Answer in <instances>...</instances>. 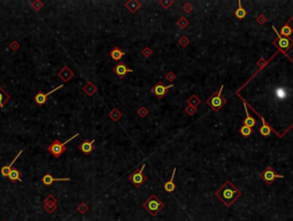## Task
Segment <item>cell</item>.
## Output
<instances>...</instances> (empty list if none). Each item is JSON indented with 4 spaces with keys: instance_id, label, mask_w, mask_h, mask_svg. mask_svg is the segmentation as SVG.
Segmentation results:
<instances>
[{
    "instance_id": "cell-26",
    "label": "cell",
    "mask_w": 293,
    "mask_h": 221,
    "mask_svg": "<svg viewBox=\"0 0 293 221\" xmlns=\"http://www.w3.org/2000/svg\"><path fill=\"white\" fill-rule=\"evenodd\" d=\"M108 116H109L110 120H113L114 122H117L122 118V112H121L120 110H117V108H113V110L109 112Z\"/></svg>"
},
{
    "instance_id": "cell-6",
    "label": "cell",
    "mask_w": 293,
    "mask_h": 221,
    "mask_svg": "<svg viewBox=\"0 0 293 221\" xmlns=\"http://www.w3.org/2000/svg\"><path fill=\"white\" fill-rule=\"evenodd\" d=\"M145 166H146V165L143 164V165H141V167L139 168V169L134 171L132 174L129 175V181H130L132 184H134V186L137 187V188H139L141 184H144L145 182H146V180H147V177H146V176L144 175Z\"/></svg>"
},
{
    "instance_id": "cell-30",
    "label": "cell",
    "mask_w": 293,
    "mask_h": 221,
    "mask_svg": "<svg viewBox=\"0 0 293 221\" xmlns=\"http://www.w3.org/2000/svg\"><path fill=\"white\" fill-rule=\"evenodd\" d=\"M159 5L161 6V7L164 8V9H168L170 6H173L174 5V0H160Z\"/></svg>"
},
{
    "instance_id": "cell-24",
    "label": "cell",
    "mask_w": 293,
    "mask_h": 221,
    "mask_svg": "<svg viewBox=\"0 0 293 221\" xmlns=\"http://www.w3.org/2000/svg\"><path fill=\"white\" fill-rule=\"evenodd\" d=\"M277 53H278V52H276V53L274 54V55H271V58H270L269 60H263V59H260V60L258 61V64H258V66H259V69H258V70H256V71H255V74H254V75H253V77H254L255 75H258L259 73H260V71H261L262 69H263V68H265V66H267V64H268L269 62H270V61H271V59H272V58H274V57H275V55H276V54H277ZM253 77H252V79H253ZM252 79H251V80H252ZM251 80H250V81H251ZM250 81H248V82H250Z\"/></svg>"
},
{
    "instance_id": "cell-16",
    "label": "cell",
    "mask_w": 293,
    "mask_h": 221,
    "mask_svg": "<svg viewBox=\"0 0 293 221\" xmlns=\"http://www.w3.org/2000/svg\"><path fill=\"white\" fill-rule=\"evenodd\" d=\"M94 142H95L94 139H92V141H84L79 145V150L85 154H90L92 151L94 150Z\"/></svg>"
},
{
    "instance_id": "cell-28",
    "label": "cell",
    "mask_w": 293,
    "mask_h": 221,
    "mask_svg": "<svg viewBox=\"0 0 293 221\" xmlns=\"http://www.w3.org/2000/svg\"><path fill=\"white\" fill-rule=\"evenodd\" d=\"M292 29H291V27H290L287 23H285V24L283 25V28L280 29V35L284 36L285 38H289L290 36H291V33H292Z\"/></svg>"
},
{
    "instance_id": "cell-22",
    "label": "cell",
    "mask_w": 293,
    "mask_h": 221,
    "mask_svg": "<svg viewBox=\"0 0 293 221\" xmlns=\"http://www.w3.org/2000/svg\"><path fill=\"white\" fill-rule=\"evenodd\" d=\"M97 90H98L97 85H94L92 82H88L84 86H83V91H84V92L90 97L93 96V95L97 92Z\"/></svg>"
},
{
    "instance_id": "cell-1",
    "label": "cell",
    "mask_w": 293,
    "mask_h": 221,
    "mask_svg": "<svg viewBox=\"0 0 293 221\" xmlns=\"http://www.w3.org/2000/svg\"><path fill=\"white\" fill-rule=\"evenodd\" d=\"M215 196L222 202L224 206L230 207L241 196V191L231 181H225L215 193Z\"/></svg>"
},
{
    "instance_id": "cell-38",
    "label": "cell",
    "mask_w": 293,
    "mask_h": 221,
    "mask_svg": "<svg viewBox=\"0 0 293 221\" xmlns=\"http://www.w3.org/2000/svg\"><path fill=\"white\" fill-rule=\"evenodd\" d=\"M185 112H186L189 115H194L195 114V112H197V107H193V106H190V105H187V107L185 108Z\"/></svg>"
},
{
    "instance_id": "cell-31",
    "label": "cell",
    "mask_w": 293,
    "mask_h": 221,
    "mask_svg": "<svg viewBox=\"0 0 293 221\" xmlns=\"http://www.w3.org/2000/svg\"><path fill=\"white\" fill-rule=\"evenodd\" d=\"M239 132H240V135H243V136H251L252 128L246 127V126H243V127L239 129Z\"/></svg>"
},
{
    "instance_id": "cell-32",
    "label": "cell",
    "mask_w": 293,
    "mask_h": 221,
    "mask_svg": "<svg viewBox=\"0 0 293 221\" xmlns=\"http://www.w3.org/2000/svg\"><path fill=\"white\" fill-rule=\"evenodd\" d=\"M189 43H190V39L187 38L186 36H182L179 38V40H178V44H179V46H182V47H186L187 45H189Z\"/></svg>"
},
{
    "instance_id": "cell-4",
    "label": "cell",
    "mask_w": 293,
    "mask_h": 221,
    "mask_svg": "<svg viewBox=\"0 0 293 221\" xmlns=\"http://www.w3.org/2000/svg\"><path fill=\"white\" fill-rule=\"evenodd\" d=\"M223 88H224V85H221V88H220L219 91L214 93V95H213L209 99H207V101H206L209 106H212V108H213L214 112H219V110L224 106V104L226 103V99L222 98Z\"/></svg>"
},
{
    "instance_id": "cell-19",
    "label": "cell",
    "mask_w": 293,
    "mask_h": 221,
    "mask_svg": "<svg viewBox=\"0 0 293 221\" xmlns=\"http://www.w3.org/2000/svg\"><path fill=\"white\" fill-rule=\"evenodd\" d=\"M21 154H22V151H20V152H18V153L16 154V156H15V159H14L13 161H12L11 164H9V165H6V166H4V167L1 168V175H3V176H5V177H8V175H9V172L12 171V167H13V165H14V162H15L16 160H18V157H20Z\"/></svg>"
},
{
    "instance_id": "cell-21",
    "label": "cell",
    "mask_w": 293,
    "mask_h": 221,
    "mask_svg": "<svg viewBox=\"0 0 293 221\" xmlns=\"http://www.w3.org/2000/svg\"><path fill=\"white\" fill-rule=\"evenodd\" d=\"M124 55V52L122 50H121L119 46H115L112 49V51H110V57H112V59L115 61H119L121 60L122 58H123Z\"/></svg>"
},
{
    "instance_id": "cell-8",
    "label": "cell",
    "mask_w": 293,
    "mask_h": 221,
    "mask_svg": "<svg viewBox=\"0 0 293 221\" xmlns=\"http://www.w3.org/2000/svg\"><path fill=\"white\" fill-rule=\"evenodd\" d=\"M252 110H253V112H254L255 114L258 115L259 118L261 119L262 126L260 127V129H259V131H260V134H261L262 136H265V137H268V136H270V134H271V132H275V134H276L277 136H279V137H282V136H280V134H278V132H276V131H275V129H272V128H271V126H269L268 123H267V121H265V119L262 118L261 115H260V114L258 113V110H255L254 108H253V107H252Z\"/></svg>"
},
{
    "instance_id": "cell-35",
    "label": "cell",
    "mask_w": 293,
    "mask_h": 221,
    "mask_svg": "<svg viewBox=\"0 0 293 221\" xmlns=\"http://www.w3.org/2000/svg\"><path fill=\"white\" fill-rule=\"evenodd\" d=\"M31 6H32V8H33L35 11H40L44 5H43L42 1H39V0H36V1H33V3L31 4Z\"/></svg>"
},
{
    "instance_id": "cell-25",
    "label": "cell",
    "mask_w": 293,
    "mask_h": 221,
    "mask_svg": "<svg viewBox=\"0 0 293 221\" xmlns=\"http://www.w3.org/2000/svg\"><path fill=\"white\" fill-rule=\"evenodd\" d=\"M21 172L18 171V169H13L12 168V171L9 172V175H8V178L11 180L12 182H15V181H20L21 182L22 181V178H21Z\"/></svg>"
},
{
    "instance_id": "cell-13",
    "label": "cell",
    "mask_w": 293,
    "mask_h": 221,
    "mask_svg": "<svg viewBox=\"0 0 293 221\" xmlns=\"http://www.w3.org/2000/svg\"><path fill=\"white\" fill-rule=\"evenodd\" d=\"M58 76H59L63 82H68V81H70V80L74 77V73L70 70V68L68 67V66H64V67L58 73Z\"/></svg>"
},
{
    "instance_id": "cell-34",
    "label": "cell",
    "mask_w": 293,
    "mask_h": 221,
    "mask_svg": "<svg viewBox=\"0 0 293 221\" xmlns=\"http://www.w3.org/2000/svg\"><path fill=\"white\" fill-rule=\"evenodd\" d=\"M183 11H184V13H186V14L192 13V11H193V6H192V4H191V3H185L184 6H183Z\"/></svg>"
},
{
    "instance_id": "cell-37",
    "label": "cell",
    "mask_w": 293,
    "mask_h": 221,
    "mask_svg": "<svg viewBox=\"0 0 293 221\" xmlns=\"http://www.w3.org/2000/svg\"><path fill=\"white\" fill-rule=\"evenodd\" d=\"M88 205H86L85 203H82L81 205H78V207H77V211L79 212V213H82V214L86 213V212H88Z\"/></svg>"
},
{
    "instance_id": "cell-39",
    "label": "cell",
    "mask_w": 293,
    "mask_h": 221,
    "mask_svg": "<svg viewBox=\"0 0 293 221\" xmlns=\"http://www.w3.org/2000/svg\"><path fill=\"white\" fill-rule=\"evenodd\" d=\"M175 80H176V74L174 71H169L166 75V81H168V82H174Z\"/></svg>"
},
{
    "instance_id": "cell-3",
    "label": "cell",
    "mask_w": 293,
    "mask_h": 221,
    "mask_svg": "<svg viewBox=\"0 0 293 221\" xmlns=\"http://www.w3.org/2000/svg\"><path fill=\"white\" fill-rule=\"evenodd\" d=\"M76 137H78V134H75L73 137L68 138L67 141H64V142H60L59 139H55L51 145L47 146V151H48L52 156H54L55 158H59L61 154L66 151V145H67V143H69L70 141H73L74 138H76Z\"/></svg>"
},
{
    "instance_id": "cell-12",
    "label": "cell",
    "mask_w": 293,
    "mask_h": 221,
    "mask_svg": "<svg viewBox=\"0 0 293 221\" xmlns=\"http://www.w3.org/2000/svg\"><path fill=\"white\" fill-rule=\"evenodd\" d=\"M44 210L47 213H53L54 211L57 210V199L52 195H50L44 202Z\"/></svg>"
},
{
    "instance_id": "cell-2",
    "label": "cell",
    "mask_w": 293,
    "mask_h": 221,
    "mask_svg": "<svg viewBox=\"0 0 293 221\" xmlns=\"http://www.w3.org/2000/svg\"><path fill=\"white\" fill-rule=\"evenodd\" d=\"M143 207L147 211L152 217H156L160 212H162L164 208V203L162 200H160L156 195H152L149 196L147 199L143 203Z\"/></svg>"
},
{
    "instance_id": "cell-20",
    "label": "cell",
    "mask_w": 293,
    "mask_h": 221,
    "mask_svg": "<svg viewBox=\"0 0 293 221\" xmlns=\"http://www.w3.org/2000/svg\"><path fill=\"white\" fill-rule=\"evenodd\" d=\"M247 11L245 9V8L243 7V5H241V1H238V8H237L236 11H235V15H236L237 18H239V20H243V18H245L246 16H247Z\"/></svg>"
},
{
    "instance_id": "cell-17",
    "label": "cell",
    "mask_w": 293,
    "mask_h": 221,
    "mask_svg": "<svg viewBox=\"0 0 293 221\" xmlns=\"http://www.w3.org/2000/svg\"><path fill=\"white\" fill-rule=\"evenodd\" d=\"M124 7L127 8L130 13L134 14V13H136V12L141 7V4L139 1H137V0H129V1H127V3L124 4Z\"/></svg>"
},
{
    "instance_id": "cell-7",
    "label": "cell",
    "mask_w": 293,
    "mask_h": 221,
    "mask_svg": "<svg viewBox=\"0 0 293 221\" xmlns=\"http://www.w3.org/2000/svg\"><path fill=\"white\" fill-rule=\"evenodd\" d=\"M278 177L283 178L284 175H280V174H278V173H276L271 167H267L265 169V172L261 173V178L268 184V186H271L272 182L275 181V178H278Z\"/></svg>"
},
{
    "instance_id": "cell-10",
    "label": "cell",
    "mask_w": 293,
    "mask_h": 221,
    "mask_svg": "<svg viewBox=\"0 0 293 221\" xmlns=\"http://www.w3.org/2000/svg\"><path fill=\"white\" fill-rule=\"evenodd\" d=\"M173 84H169V85H163L162 83L161 82H159L158 84H155L154 85V88L152 89V92L158 98H163V97L166 96L167 95V92H168V90H170L171 88H173Z\"/></svg>"
},
{
    "instance_id": "cell-9",
    "label": "cell",
    "mask_w": 293,
    "mask_h": 221,
    "mask_svg": "<svg viewBox=\"0 0 293 221\" xmlns=\"http://www.w3.org/2000/svg\"><path fill=\"white\" fill-rule=\"evenodd\" d=\"M63 86V84H61V85H59V86H57L55 89H53V90H51L50 92H46V93H44V92H42V91H39L37 95H36L35 97H33V100H35V103L37 104V105H44V104L47 101V98H48V96H50L51 93H53V92H57L58 90L59 89H61Z\"/></svg>"
},
{
    "instance_id": "cell-23",
    "label": "cell",
    "mask_w": 293,
    "mask_h": 221,
    "mask_svg": "<svg viewBox=\"0 0 293 221\" xmlns=\"http://www.w3.org/2000/svg\"><path fill=\"white\" fill-rule=\"evenodd\" d=\"M9 99H11V96L0 86V110L9 101Z\"/></svg>"
},
{
    "instance_id": "cell-43",
    "label": "cell",
    "mask_w": 293,
    "mask_h": 221,
    "mask_svg": "<svg viewBox=\"0 0 293 221\" xmlns=\"http://www.w3.org/2000/svg\"><path fill=\"white\" fill-rule=\"evenodd\" d=\"M292 127H293V125H292V126H290V128H289V129H291V128H292ZM289 129H286V131H287ZM286 131H285V132H286Z\"/></svg>"
},
{
    "instance_id": "cell-33",
    "label": "cell",
    "mask_w": 293,
    "mask_h": 221,
    "mask_svg": "<svg viewBox=\"0 0 293 221\" xmlns=\"http://www.w3.org/2000/svg\"><path fill=\"white\" fill-rule=\"evenodd\" d=\"M138 115H139V116H141V118L147 116V115H149V110H147L146 107H144V106L139 107V110H138Z\"/></svg>"
},
{
    "instance_id": "cell-44",
    "label": "cell",
    "mask_w": 293,
    "mask_h": 221,
    "mask_svg": "<svg viewBox=\"0 0 293 221\" xmlns=\"http://www.w3.org/2000/svg\"><path fill=\"white\" fill-rule=\"evenodd\" d=\"M4 221H7V220H4Z\"/></svg>"
},
{
    "instance_id": "cell-18",
    "label": "cell",
    "mask_w": 293,
    "mask_h": 221,
    "mask_svg": "<svg viewBox=\"0 0 293 221\" xmlns=\"http://www.w3.org/2000/svg\"><path fill=\"white\" fill-rule=\"evenodd\" d=\"M175 175H176V168L173 169V174L170 176L169 181H167L166 183H164V190H166L167 193H173L174 190L176 189V184H175V182H174Z\"/></svg>"
},
{
    "instance_id": "cell-14",
    "label": "cell",
    "mask_w": 293,
    "mask_h": 221,
    "mask_svg": "<svg viewBox=\"0 0 293 221\" xmlns=\"http://www.w3.org/2000/svg\"><path fill=\"white\" fill-rule=\"evenodd\" d=\"M241 98V97H240ZM241 100H243V104H244V110H245V113H246V119L244 120V126H246V127H250V128H252V127H254L255 125H256V121H255L254 119L252 118L251 114H250V112H248V108H247V104H246V101L241 98Z\"/></svg>"
},
{
    "instance_id": "cell-40",
    "label": "cell",
    "mask_w": 293,
    "mask_h": 221,
    "mask_svg": "<svg viewBox=\"0 0 293 221\" xmlns=\"http://www.w3.org/2000/svg\"><path fill=\"white\" fill-rule=\"evenodd\" d=\"M256 21L259 22V24H261V25H262V24H265V23H267V21H268V18H265V16L263 14H260V15L258 16V18H256Z\"/></svg>"
},
{
    "instance_id": "cell-36",
    "label": "cell",
    "mask_w": 293,
    "mask_h": 221,
    "mask_svg": "<svg viewBox=\"0 0 293 221\" xmlns=\"http://www.w3.org/2000/svg\"><path fill=\"white\" fill-rule=\"evenodd\" d=\"M141 54L144 55L145 58H149L151 55L153 54V51H152V49L151 47H149V46H146L144 49V50L141 51Z\"/></svg>"
},
{
    "instance_id": "cell-27",
    "label": "cell",
    "mask_w": 293,
    "mask_h": 221,
    "mask_svg": "<svg viewBox=\"0 0 293 221\" xmlns=\"http://www.w3.org/2000/svg\"><path fill=\"white\" fill-rule=\"evenodd\" d=\"M187 104L190 105V106H193V107H197L198 105H200L201 104V99L200 98H198V96L197 95H192V96L187 99Z\"/></svg>"
},
{
    "instance_id": "cell-42",
    "label": "cell",
    "mask_w": 293,
    "mask_h": 221,
    "mask_svg": "<svg viewBox=\"0 0 293 221\" xmlns=\"http://www.w3.org/2000/svg\"><path fill=\"white\" fill-rule=\"evenodd\" d=\"M286 23H287V24H289L290 27H291V29H292V31H293V18H292V20H290V21H287Z\"/></svg>"
},
{
    "instance_id": "cell-5",
    "label": "cell",
    "mask_w": 293,
    "mask_h": 221,
    "mask_svg": "<svg viewBox=\"0 0 293 221\" xmlns=\"http://www.w3.org/2000/svg\"><path fill=\"white\" fill-rule=\"evenodd\" d=\"M271 28H272V30L276 32V35H277V39L274 40L272 44L278 47V50L280 51V52L286 54V52L293 46V39H291V38H285V37H280L279 32L277 31V29H276L275 27H271Z\"/></svg>"
},
{
    "instance_id": "cell-41",
    "label": "cell",
    "mask_w": 293,
    "mask_h": 221,
    "mask_svg": "<svg viewBox=\"0 0 293 221\" xmlns=\"http://www.w3.org/2000/svg\"><path fill=\"white\" fill-rule=\"evenodd\" d=\"M9 47H11V50H13V51H16V50H18V47H20V44L18 43V42H12L11 43V45H9Z\"/></svg>"
},
{
    "instance_id": "cell-15",
    "label": "cell",
    "mask_w": 293,
    "mask_h": 221,
    "mask_svg": "<svg viewBox=\"0 0 293 221\" xmlns=\"http://www.w3.org/2000/svg\"><path fill=\"white\" fill-rule=\"evenodd\" d=\"M58 181H70V178L69 177H64V178H57V177H53L52 175L50 174V173H46L44 176L42 177V182L45 184L46 187H50L53 182H58Z\"/></svg>"
},
{
    "instance_id": "cell-11",
    "label": "cell",
    "mask_w": 293,
    "mask_h": 221,
    "mask_svg": "<svg viewBox=\"0 0 293 221\" xmlns=\"http://www.w3.org/2000/svg\"><path fill=\"white\" fill-rule=\"evenodd\" d=\"M113 71L116 74L117 76H119V77H124L128 73H132V69L128 67L124 62H120V64H117L116 66L114 67Z\"/></svg>"
},
{
    "instance_id": "cell-29",
    "label": "cell",
    "mask_w": 293,
    "mask_h": 221,
    "mask_svg": "<svg viewBox=\"0 0 293 221\" xmlns=\"http://www.w3.org/2000/svg\"><path fill=\"white\" fill-rule=\"evenodd\" d=\"M177 25H178L180 29H185L187 25H189V20H187L185 16H180V18L177 20Z\"/></svg>"
}]
</instances>
